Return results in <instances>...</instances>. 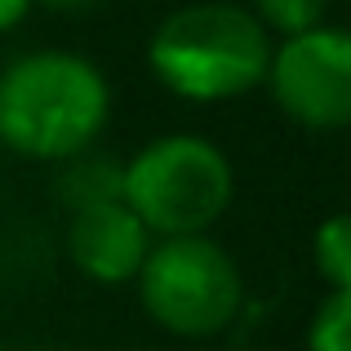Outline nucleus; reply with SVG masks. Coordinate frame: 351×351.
Wrapping results in <instances>:
<instances>
[{
	"mask_svg": "<svg viewBox=\"0 0 351 351\" xmlns=\"http://www.w3.org/2000/svg\"><path fill=\"white\" fill-rule=\"evenodd\" d=\"M134 285L152 325L173 338H214L245 307V276L236 258L205 232L152 240Z\"/></svg>",
	"mask_w": 351,
	"mask_h": 351,
	"instance_id": "4",
	"label": "nucleus"
},
{
	"mask_svg": "<svg viewBox=\"0 0 351 351\" xmlns=\"http://www.w3.org/2000/svg\"><path fill=\"white\" fill-rule=\"evenodd\" d=\"M147 249H152V232L125 200L76 209L67 223V258L94 285H129Z\"/></svg>",
	"mask_w": 351,
	"mask_h": 351,
	"instance_id": "6",
	"label": "nucleus"
},
{
	"mask_svg": "<svg viewBox=\"0 0 351 351\" xmlns=\"http://www.w3.org/2000/svg\"><path fill=\"white\" fill-rule=\"evenodd\" d=\"M36 5H45V9H80V5H89V0H36Z\"/></svg>",
	"mask_w": 351,
	"mask_h": 351,
	"instance_id": "12",
	"label": "nucleus"
},
{
	"mask_svg": "<svg viewBox=\"0 0 351 351\" xmlns=\"http://www.w3.org/2000/svg\"><path fill=\"white\" fill-rule=\"evenodd\" d=\"M307 351H351V289H329L307 325Z\"/></svg>",
	"mask_w": 351,
	"mask_h": 351,
	"instance_id": "9",
	"label": "nucleus"
},
{
	"mask_svg": "<svg viewBox=\"0 0 351 351\" xmlns=\"http://www.w3.org/2000/svg\"><path fill=\"white\" fill-rule=\"evenodd\" d=\"M0 351H5V347H0Z\"/></svg>",
	"mask_w": 351,
	"mask_h": 351,
	"instance_id": "13",
	"label": "nucleus"
},
{
	"mask_svg": "<svg viewBox=\"0 0 351 351\" xmlns=\"http://www.w3.org/2000/svg\"><path fill=\"white\" fill-rule=\"evenodd\" d=\"M27 5H32V0H0V32H9V27L23 23Z\"/></svg>",
	"mask_w": 351,
	"mask_h": 351,
	"instance_id": "11",
	"label": "nucleus"
},
{
	"mask_svg": "<svg viewBox=\"0 0 351 351\" xmlns=\"http://www.w3.org/2000/svg\"><path fill=\"white\" fill-rule=\"evenodd\" d=\"M236 169L200 134H165L125 160V205L152 236H196L227 214Z\"/></svg>",
	"mask_w": 351,
	"mask_h": 351,
	"instance_id": "3",
	"label": "nucleus"
},
{
	"mask_svg": "<svg viewBox=\"0 0 351 351\" xmlns=\"http://www.w3.org/2000/svg\"><path fill=\"white\" fill-rule=\"evenodd\" d=\"M311 258L329 289H351V214L320 218L316 236H311Z\"/></svg>",
	"mask_w": 351,
	"mask_h": 351,
	"instance_id": "8",
	"label": "nucleus"
},
{
	"mask_svg": "<svg viewBox=\"0 0 351 351\" xmlns=\"http://www.w3.org/2000/svg\"><path fill=\"white\" fill-rule=\"evenodd\" d=\"M58 178H53V196L67 205V214L76 209H89V205H107V200H120L125 196V160H116L112 152H85L58 160Z\"/></svg>",
	"mask_w": 351,
	"mask_h": 351,
	"instance_id": "7",
	"label": "nucleus"
},
{
	"mask_svg": "<svg viewBox=\"0 0 351 351\" xmlns=\"http://www.w3.org/2000/svg\"><path fill=\"white\" fill-rule=\"evenodd\" d=\"M325 9H329V0H254V18L280 40L307 32V27H320Z\"/></svg>",
	"mask_w": 351,
	"mask_h": 351,
	"instance_id": "10",
	"label": "nucleus"
},
{
	"mask_svg": "<svg viewBox=\"0 0 351 351\" xmlns=\"http://www.w3.org/2000/svg\"><path fill=\"white\" fill-rule=\"evenodd\" d=\"M267 89L293 125L311 134H334L351 125V32L347 27H307L271 45Z\"/></svg>",
	"mask_w": 351,
	"mask_h": 351,
	"instance_id": "5",
	"label": "nucleus"
},
{
	"mask_svg": "<svg viewBox=\"0 0 351 351\" xmlns=\"http://www.w3.org/2000/svg\"><path fill=\"white\" fill-rule=\"evenodd\" d=\"M271 32L254 18V9L205 0L182 5L147 40V67L187 103H227L267 80Z\"/></svg>",
	"mask_w": 351,
	"mask_h": 351,
	"instance_id": "2",
	"label": "nucleus"
},
{
	"mask_svg": "<svg viewBox=\"0 0 351 351\" xmlns=\"http://www.w3.org/2000/svg\"><path fill=\"white\" fill-rule=\"evenodd\" d=\"M112 116V85L71 49L18 53L0 71V147L27 160H67L98 143Z\"/></svg>",
	"mask_w": 351,
	"mask_h": 351,
	"instance_id": "1",
	"label": "nucleus"
}]
</instances>
